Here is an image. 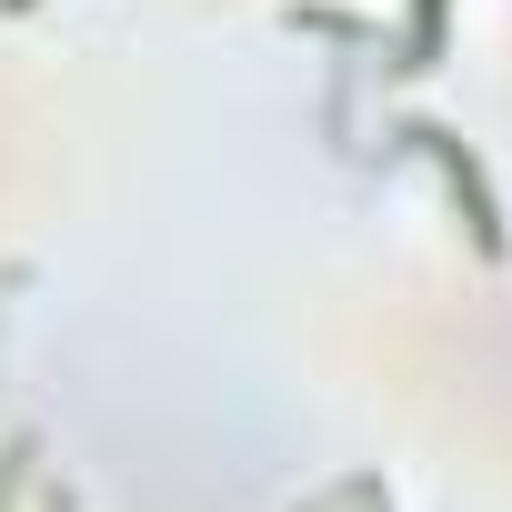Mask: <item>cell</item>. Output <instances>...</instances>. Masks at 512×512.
Here are the masks:
<instances>
[{"mask_svg":"<svg viewBox=\"0 0 512 512\" xmlns=\"http://www.w3.org/2000/svg\"><path fill=\"white\" fill-rule=\"evenodd\" d=\"M412 141H422V151H432V161L452 171V191H462V211H472V241H482V251H502V211H492V191H482V171H472V151H462L452 131H412Z\"/></svg>","mask_w":512,"mask_h":512,"instance_id":"6da1fadb","label":"cell"},{"mask_svg":"<svg viewBox=\"0 0 512 512\" xmlns=\"http://www.w3.org/2000/svg\"><path fill=\"white\" fill-rule=\"evenodd\" d=\"M442 11H452V0H412V41H402V51H412V71L442 51Z\"/></svg>","mask_w":512,"mask_h":512,"instance_id":"7a4b0ae2","label":"cell"}]
</instances>
